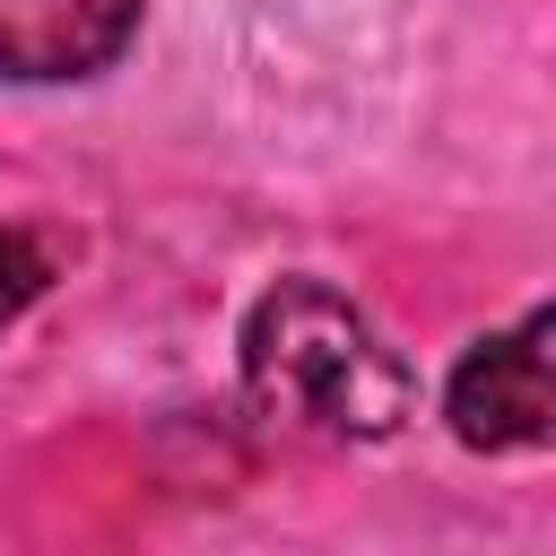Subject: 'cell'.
Listing matches in <instances>:
<instances>
[{
  "label": "cell",
  "instance_id": "obj_3",
  "mask_svg": "<svg viewBox=\"0 0 556 556\" xmlns=\"http://www.w3.org/2000/svg\"><path fill=\"white\" fill-rule=\"evenodd\" d=\"M139 35V0H0V78L9 87H61L122 61Z\"/></svg>",
  "mask_w": 556,
  "mask_h": 556
},
{
  "label": "cell",
  "instance_id": "obj_2",
  "mask_svg": "<svg viewBox=\"0 0 556 556\" xmlns=\"http://www.w3.org/2000/svg\"><path fill=\"white\" fill-rule=\"evenodd\" d=\"M443 417L469 452H539L556 434V374H547V304H530L513 330H486L443 391Z\"/></svg>",
  "mask_w": 556,
  "mask_h": 556
},
{
  "label": "cell",
  "instance_id": "obj_4",
  "mask_svg": "<svg viewBox=\"0 0 556 556\" xmlns=\"http://www.w3.org/2000/svg\"><path fill=\"white\" fill-rule=\"evenodd\" d=\"M52 287V252L35 243V235H17V226H0V330L35 304Z\"/></svg>",
  "mask_w": 556,
  "mask_h": 556
},
{
  "label": "cell",
  "instance_id": "obj_1",
  "mask_svg": "<svg viewBox=\"0 0 556 556\" xmlns=\"http://www.w3.org/2000/svg\"><path fill=\"white\" fill-rule=\"evenodd\" d=\"M243 391L269 426L313 443H382L417 408L400 348L321 278H278L243 321Z\"/></svg>",
  "mask_w": 556,
  "mask_h": 556
}]
</instances>
